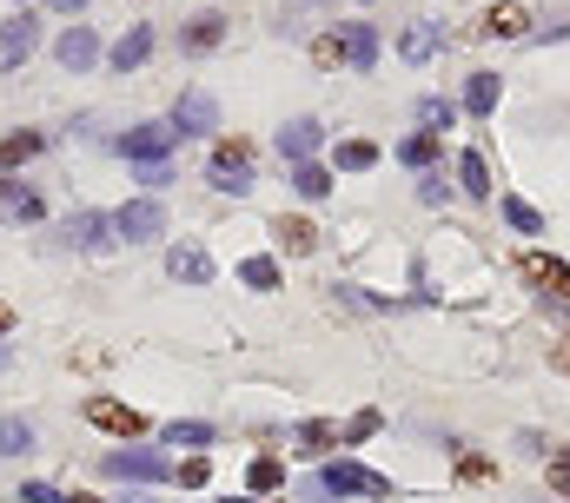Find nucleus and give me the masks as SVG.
Returning <instances> with one entry per match:
<instances>
[{
	"mask_svg": "<svg viewBox=\"0 0 570 503\" xmlns=\"http://www.w3.org/2000/svg\"><path fill=\"white\" fill-rule=\"evenodd\" d=\"M318 484H325V497H379V503L399 497V484H392V477H379V471H365V464H352V457L325 464V471H318Z\"/></svg>",
	"mask_w": 570,
	"mask_h": 503,
	"instance_id": "obj_1",
	"label": "nucleus"
},
{
	"mask_svg": "<svg viewBox=\"0 0 570 503\" xmlns=\"http://www.w3.org/2000/svg\"><path fill=\"white\" fill-rule=\"evenodd\" d=\"M206 179H213V193H253V146L246 139H219L213 146V159H206Z\"/></svg>",
	"mask_w": 570,
	"mask_h": 503,
	"instance_id": "obj_2",
	"label": "nucleus"
},
{
	"mask_svg": "<svg viewBox=\"0 0 570 503\" xmlns=\"http://www.w3.org/2000/svg\"><path fill=\"white\" fill-rule=\"evenodd\" d=\"M114 239H127V246L166 239V206H159V199H127V206L114 213Z\"/></svg>",
	"mask_w": 570,
	"mask_h": 503,
	"instance_id": "obj_3",
	"label": "nucleus"
},
{
	"mask_svg": "<svg viewBox=\"0 0 570 503\" xmlns=\"http://www.w3.org/2000/svg\"><path fill=\"white\" fill-rule=\"evenodd\" d=\"M100 471L120 477V484H173V464H166L159 451H107Z\"/></svg>",
	"mask_w": 570,
	"mask_h": 503,
	"instance_id": "obj_4",
	"label": "nucleus"
},
{
	"mask_svg": "<svg viewBox=\"0 0 570 503\" xmlns=\"http://www.w3.org/2000/svg\"><path fill=\"white\" fill-rule=\"evenodd\" d=\"M120 152H127L134 166H153V159H173V152H179V132H173L166 120H140V126H127Z\"/></svg>",
	"mask_w": 570,
	"mask_h": 503,
	"instance_id": "obj_5",
	"label": "nucleus"
},
{
	"mask_svg": "<svg viewBox=\"0 0 570 503\" xmlns=\"http://www.w3.org/2000/svg\"><path fill=\"white\" fill-rule=\"evenodd\" d=\"M173 132L179 139H199V132H219V100L206 93V87H193V93H179V107H173Z\"/></svg>",
	"mask_w": 570,
	"mask_h": 503,
	"instance_id": "obj_6",
	"label": "nucleus"
},
{
	"mask_svg": "<svg viewBox=\"0 0 570 503\" xmlns=\"http://www.w3.org/2000/svg\"><path fill=\"white\" fill-rule=\"evenodd\" d=\"M518 272H524L544 298L570 305V265H564V258H551V251H524V258H518Z\"/></svg>",
	"mask_w": 570,
	"mask_h": 503,
	"instance_id": "obj_7",
	"label": "nucleus"
},
{
	"mask_svg": "<svg viewBox=\"0 0 570 503\" xmlns=\"http://www.w3.org/2000/svg\"><path fill=\"white\" fill-rule=\"evenodd\" d=\"M318 146H325V126L312 120V114H298V120L279 126V159H285V166H305Z\"/></svg>",
	"mask_w": 570,
	"mask_h": 503,
	"instance_id": "obj_8",
	"label": "nucleus"
},
{
	"mask_svg": "<svg viewBox=\"0 0 570 503\" xmlns=\"http://www.w3.org/2000/svg\"><path fill=\"white\" fill-rule=\"evenodd\" d=\"M60 239L73 251H107L114 246V213H73V219L60 226Z\"/></svg>",
	"mask_w": 570,
	"mask_h": 503,
	"instance_id": "obj_9",
	"label": "nucleus"
},
{
	"mask_svg": "<svg viewBox=\"0 0 570 503\" xmlns=\"http://www.w3.org/2000/svg\"><path fill=\"white\" fill-rule=\"evenodd\" d=\"M166 278H173V285H213V251L193 246V239H179V246L166 251Z\"/></svg>",
	"mask_w": 570,
	"mask_h": 503,
	"instance_id": "obj_10",
	"label": "nucleus"
},
{
	"mask_svg": "<svg viewBox=\"0 0 570 503\" xmlns=\"http://www.w3.org/2000/svg\"><path fill=\"white\" fill-rule=\"evenodd\" d=\"M33 47H40V20L33 13H7L0 20V67H20Z\"/></svg>",
	"mask_w": 570,
	"mask_h": 503,
	"instance_id": "obj_11",
	"label": "nucleus"
},
{
	"mask_svg": "<svg viewBox=\"0 0 570 503\" xmlns=\"http://www.w3.org/2000/svg\"><path fill=\"white\" fill-rule=\"evenodd\" d=\"M87 424H100V431H114V437H140L146 417L134 404H114V397H87Z\"/></svg>",
	"mask_w": 570,
	"mask_h": 503,
	"instance_id": "obj_12",
	"label": "nucleus"
},
{
	"mask_svg": "<svg viewBox=\"0 0 570 503\" xmlns=\"http://www.w3.org/2000/svg\"><path fill=\"white\" fill-rule=\"evenodd\" d=\"M53 60H60L67 73H87V67L100 60V33H94V27H67L60 47H53Z\"/></svg>",
	"mask_w": 570,
	"mask_h": 503,
	"instance_id": "obj_13",
	"label": "nucleus"
},
{
	"mask_svg": "<svg viewBox=\"0 0 570 503\" xmlns=\"http://www.w3.org/2000/svg\"><path fill=\"white\" fill-rule=\"evenodd\" d=\"M338 40H345V67H358V73H372V67H379V47H385V40H379V27H372V20H352Z\"/></svg>",
	"mask_w": 570,
	"mask_h": 503,
	"instance_id": "obj_14",
	"label": "nucleus"
},
{
	"mask_svg": "<svg viewBox=\"0 0 570 503\" xmlns=\"http://www.w3.org/2000/svg\"><path fill=\"white\" fill-rule=\"evenodd\" d=\"M478 33H484V40H524V33H531V13L504 0V7H491V13L478 20Z\"/></svg>",
	"mask_w": 570,
	"mask_h": 503,
	"instance_id": "obj_15",
	"label": "nucleus"
},
{
	"mask_svg": "<svg viewBox=\"0 0 570 503\" xmlns=\"http://www.w3.org/2000/svg\"><path fill=\"white\" fill-rule=\"evenodd\" d=\"M219 40H226V13H213V7H206V13H193V20H186V33H179V47H186V53H213Z\"/></svg>",
	"mask_w": 570,
	"mask_h": 503,
	"instance_id": "obj_16",
	"label": "nucleus"
},
{
	"mask_svg": "<svg viewBox=\"0 0 570 503\" xmlns=\"http://www.w3.org/2000/svg\"><path fill=\"white\" fill-rule=\"evenodd\" d=\"M292 444H298L305 457H325V451H338V444H345V431H338L332 417H305V424L292 431Z\"/></svg>",
	"mask_w": 570,
	"mask_h": 503,
	"instance_id": "obj_17",
	"label": "nucleus"
},
{
	"mask_svg": "<svg viewBox=\"0 0 570 503\" xmlns=\"http://www.w3.org/2000/svg\"><path fill=\"white\" fill-rule=\"evenodd\" d=\"M498 93H504L498 73H471V80H464V114H471V120H491V114H498Z\"/></svg>",
	"mask_w": 570,
	"mask_h": 503,
	"instance_id": "obj_18",
	"label": "nucleus"
},
{
	"mask_svg": "<svg viewBox=\"0 0 570 503\" xmlns=\"http://www.w3.org/2000/svg\"><path fill=\"white\" fill-rule=\"evenodd\" d=\"M120 73H134V67H146L153 60V27H127L120 40H114V53H107Z\"/></svg>",
	"mask_w": 570,
	"mask_h": 503,
	"instance_id": "obj_19",
	"label": "nucleus"
},
{
	"mask_svg": "<svg viewBox=\"0 0 570 503\" xmlns=\"http://www.w3.org/2000/svg\"><path fill=\"white\" fill-rule=\"evenodd\" d=\"M0 213H7L13 226H33V219H40L47 206H40V193H27V186H13V179L0 172Z\"/></svg>",
	"mask_w": 570,
	"mask_h": 503,
	"instance_id": "obj_20",
	"label": "nucleus"
},
{
	"mask_svg": "<svg viewBox=\"0 0 570 503\" xmlns=\"http://www.w3.org/2000/svg\"><path fill=\"white\" fill-rule=\"evenodd\" d=\"M458 186H464L471 199H491V193H498V186H491V166H484V152H478V146H464V152H458Z\"/></svg>",
	"mask_w": 570,
	"mask_h": 503,
	"instance_id": "obj_21",
	"label": "nucleus"
},
{
	"mask_svg": "<svg viewBox=\"0 0 570 503\" xmlns=\"http://www.w3.org/2000/svg\"><path fill=\"white\" fill-rule=\"evenodd\" d=\"M40 152H47V132H7L0 139V172H13V166H27Z\"/></svg>",
	"mask_w": 570,
	"mask_h": 503,
	"instance_id": "obj_22",
	"label": "nucleus"
},
{
	"mask_svg": "<svg viewBox=\"0 0 570 503\" xmlns=\"http://www.w3.org/2000/svg\"><path fill=\"white\" fill-rule=\"evenodd\" d=\"M159 437H166V451H179V444H186V451H206V444H213V424H199V417H173Z\"/></svg>",
	"mask_w": 570,
	"mask_h": 503,
	"instance_id": "obj_23",
	"label": "nucleus"
},
{
	"mask_svg": "<svg viewBox=\"0 0 570 503\" xmlns=\"http://www.w3.org/2000/svg\"><path fill=\"white\" fill-rule=\"evenodd\" d=\"M438 152H444V139H438V132H412V139L399 146V159H405L412 172H431V166H438Z\"/></svg>",
	"mask_w": 570,
	"mask_h": 503,
	"instance_id": "obj_24",
	"label": "nucleus"
},
{
	"mask_svg": "<svg viewBox=\"0 0 570 503\" xmlns=\"http://www.w3.org/2000/svg\"><path fill=\"white\" fill-rule=\"evenodd\" d=\"M292 193H298V199H325V193H332V172H325L318 159H305V166H292Z\"/></svg>",
	"mask_w": 570,
	"mask_h": 503,
	"instance_id": "obj_25",
	"label": "nucleus"
},
{
	"mask_svg": "<svg viewBox=\"0 0 570 503\" xmlns=\"http://www.w3.org/2000/svg\"><path fill=\"white\" fill-rule=\"evenodd\" d=\"M273 233H279V246L298 251V258H305V251H318V226H312V219H279Z\"/></svg>",
	"mask_w": 570,
	"mask_h": 503,
	"instance_id": "obj_26",
	"label": "nucleus"
},
{
	"mask_svg": "<svg viewBox=\"0 0 570 503\" xmlns=\"http://www.w3.org/2000/svg\"><path fill=\"white\" fill-rule=\"evenodd\" d=\"M33 451V424L27 417H0V457H27Z\"/></svg>",
	"mask_w": 570,
	"mask_h": 503,
	"instance_id": "obj_27",
	"label": "nucleus"
},
{
	"mask_svg": "<svg viewBox=\"0 0 570 503\" xmlns=\"http://www.w3.org/2000/svg\"><path fill=\"white\" fill-rule=\"evenodd\" d=\"M239 278H246L253 292H279V258H266V251H259V258H246V265H239Z\"/></svg>",
	"mask_w": 570,
	"mask_h": 503,
	"instance_id": "obj_28",
	"label": "nucleus"
},
{
	"mask_svg": "<svg viewBox=\"0 0 570 503\" xmlns=\"http://www.w3.org/2000/svg\"><path fill=\"white\" fill-rule=\"evenodd\" d=\"M246 484H253V497H266V491H279V484H285V464H279V457H253V471H246Z\"/></svg>",
	"mask_w": 570,
	"mask_h": 503,
	"instance_id": "obj_29",
	"label": "nucleus"
},
{
	"mask_svg": "<svg viewBox=\"0 0 570 503\" xmlns=\"http://www.w3.org/2000/svg\"><path fill=\"white\" fill-rule=\"evenodd\" d=\"M338 166H345V172H372V166H379V146H372V139H345V146H338Z\"/></svg>",
	"mask_w": 570,
	"mask_h": 503,
	"instance_id": "obj_30",
	"label": "nucleus"
},
{
	"mask_svg": "<svg viewBox=\"0 0 570 503\" xmlns=\"http://www.w3.org/2000/svg\"><path fill=\"white\" fill-rule=\"evenodd\" d=\"M504 219H511V233H524V239H538V233H544V213H538V206H524V199H504Z\"/></svg>",
	"mask_w": 570,
	"mask_h": 503,
	"instance_id": "obj_31",
	"label": "nucleus"
},
{
	"mask_svg": "<svg viewBox=\"0 0 570 503\" xmlns=\"http://www.w3.org/2000/svg\"><path fill=\"white\" fill-rule=\"evenodd\" d=\"M438 40H444L438 27H412V33L399 40V53H405V60H431V53H438Z\"/></svg>",
	"mask_w": 570,
	"mask_h": 503,
	"instance_id": "obj_32",
	"label": "nucleus"
},
{
	"mask_svg": "<svg viewBox=\"0 0 570 503\" xmlns=\"http://www.w3.org/2000/svg\"><path fill=\"white\" fill-rule=\"evenodd\" d=\"M451 120H458V107H451V100H438V93H431V100H419V126H425V132H438V126L451 132Z\"/></svg>",
	"mask_w": 570,
	"mask_h": 503,
	"instance_id": "obj_33",
	"label": "nucleus"
},
{
	"mask_svg": "<svg viewBox=\"0 0 570 503\" xmlns=\"http://www.w3.org/2000/svg\"><path fill=\"white\" fill-rule=\"evenodd\" d=\"M206 477H213V464H206V457H186V464H173V484H186V491H199Z\"/></svg>",
	"mask_w": 570,
	"mask_h": 503,
	"instance_id": "obj_34",
	"label": "nucleus"
},
{
	"mask_svg": "<svg viewBox=\"0 0 570 503\" xmlns=\"http://www.w3.org/2000/svg\"><path fill=\"white\" fill-rule=\"evenodd\" d=\"M312 60H318V67H338V60H345V40H338V33H318V40H312Z\"/></svg>",
	"mask_w": 570,
	"mask_h": 503,
	"instance_id": "obj_35",
	"label": "nucleus"
},
{
	"mask_svg": "<svg viewBox=\"0 0 570 503\" xmlns=\"http://www.w3.org/2000/svg\"><path fill=\"white\" fill-rule=\"evenodd\" d=\"M379 424H385L379 411H358V417L345 424V444H365V437H379Z\"/></svg>",
	"mask_w": 570,
	"mask_h": 503,
	"instance_id": "obj_36",
	"label": "nucleus"
},
{
	"mask_svg": "<svg viewBox=\"0 0 570 503\" xmlns=\"http://www.w3.org/2000/svg\"><path fill=\"white\" fill-rule=\"evenodd\" d=\"M551 491L570 503V444H564V451H551Z\"/></svg>",
	"mask_w": 570,
	"mask_h": 503,
	"instance_id": "obj_37",
	"label": "nucleus"
},
{
	"mask_svg": "<svg viewBox=\"0 0 570 503\" xmlns=\"http://www.w3.org/2000/svg\"><path fill=\"white\" fill-rule=\"evenodd\" d=\"M444 193H451L444 172H419V199H425V206H444Z\"/></svg>",
	"mask_w": 570,
	"mask_h": 503,
	"instance_id": "obj_38",
	"label": "nucleus"
},
{
	"mask_svg": "<svg viewBox=\"0 0 570 503\" xmlns=\"http://www.w3.org/2000/svg\"><path fill=\"white\" fill-rule=\"evenodd\" d=\"M20 503H73V497L53 491V484H20Z\"/></svg>",
	"mask_w": 570,
	"mask_h": 503,
	"instance_id": "obj_39",
	"label": "nucleus"
},
{
	"mask_svg": "<svg viewBox=\"0 0 570 503\" xmlns=\"http://www.w3.org/2000/svg\"><path fill=\"white\" fill-rule=\"evenodd\" d=\"M173 179V159H153V166H140V186H166Z\"/></svg>",
	"mask_w": 570,
	"mask_h": 503,
	"instance_id": "obj_40",
	"label": "nucleus"
},
{
	"mask_svg": "<svg viewBox=\"0 0 570 503\" xmlns=\"http://www.w3.org/2000/svg\"><path fill=\"white\" fill-rule=\"evenodd\" d=\"M458 477H464V484H484V477H491V464H484V457H464V464H458Z\"/></svg>",
	"mask_w": 570,
	"mask_h": 503,
	"instance_id": "obj_41",
	"label": "nucleus"
},
{
	"mask_svg": "<svg viewBox=\"0 0 570 503\" xmlns=\"http://www.w3.org/2000/svg\"><path fill=\"white\" fill-rule=\"evenodd\" d=\"M551 372L570 377V338H558V345H551Z\"/></svg>",
	"mask_w": 570,
	"mask_h": 503,
	"instance_id": "obj_42",
	"label": "nucleus"
},
{
	"mask_svg": "<svg viewBox=\"0 0 570 503\" xmlns=\"http://www.w3.org/2000/svg\"><path fill=\"white\" fill-rule=\"evenodd\" d=\"M47 7H53V13H80L87 0H47Z\"/></svg>",
	"mask_w": 570,
	"mask_h": 503,
	"instance_id": "obj_43",
	"label": "nucleus"
},
{
	"mask_svg": "<svg viewBox=\"0 0 570 503\" xmlns=\"http://www.w3.org/2000/svg\"><path fill=\"white\" fill-rule=\"evenodd\" d=\"M7 332H13V305H0V338H7Z\"/></svg>",
	"mask_w": 570,
	"mask_h": 503,
	"instance_id": "obj_44",
	"label": "nucleus"
},
{
	"mask_svg": "<svg viewBox=\"0 0 570 503\" xmlns=\"http://www.w3.org/2000/svg\"><path fill=\"white\" fill-rule=\"evenodd\" d=\"M0 372H13V345H0Z\"/></svg>",
	"mask_w": 570,
	"mask_h": 503,
	"instance_id": "obj_45",
	"label": "nucleus"
},
{
	"mask_svg": "<svg viewBox=\"0 0 570 503\" xmlns=\"http://www.w3.org/2000/svg\"><path fill=\"white\" fill-rule=\"evenodd\" d=\"M127 503H153V497H146V491H127Z\"/></svg>",
	"mask_w": 570,
	"mask_h": 503,
	"instance_id": "obj_46",
	"label": "nucleus"
},
{
	"mask_svg": "<svg viewBox=\"0 0 570 503\" xmlns=\"http://www.w3.org/2000/svg\"><path fill=\"white\" fill-rule=\"evenodd\" d=\"M73 503H100V497H87V491H73Z\"/></svg>",
	"mask_w": 570,
	"mask_h": 503,
	"instance_id": "obj_47",
	"label": "nucleus"
},
{
	"mask_svg": "<svg viewBox=\"0 0 570 503\" xmlns=\"http://www.w3.org/2000/svg\"><path fill=\"white\" fill-rule=\"evenodd\" d=\"M219 503H253V497H219Z\"/></svg>",
	"mask_w": 570,
	"mask_h": 503,
	"instance_id": "obj_48",
	"label": "nucleus"
},
{
	"mask_svg": "<svg viewBox=\"0 0 570 503\" xmlns=\"http://www.w3.org/2000/svg\"><path fill=\"white\" fill-rule=\"evenodd\" d=\"M13 7H20V0H13Z\"/></svg>",
	"mask_w": 570,
	"mask_h": 503,
	"instance_id": "obj_49",
	"label": "nucleus"
}]
</instances>
